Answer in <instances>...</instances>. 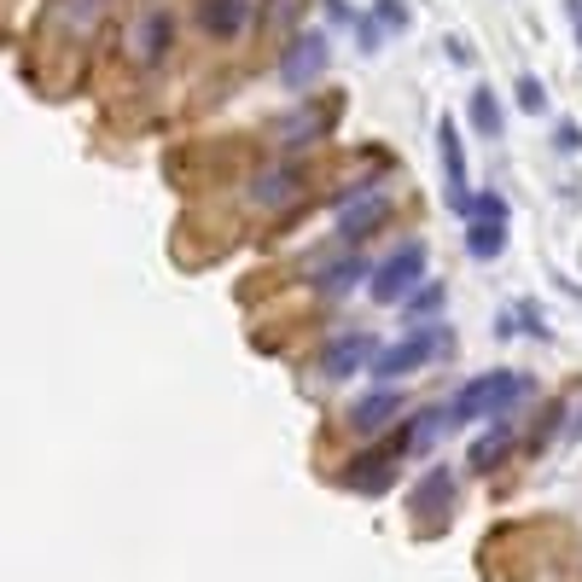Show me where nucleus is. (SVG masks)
I'll return each mask as SVG.
<instances>
[{
  "mask_svg": "<svg viewBox=\"0 0 582 582\" xmlns=\"http://www.w3.org/2000/svg\"><path fill=\"white\" fill-rule=\"evenodd\" d=\"M472 123H477V134H484V141H495V134H501V99H495L489 88L472 94Z\"/></svg>",
  "mask_w": 582,
  "mask_h": 582,
  "instance_id": "17",
  "label": "nucleus"
},
{
  "mask_svg": "<svg viewBox=\"0 0 582 582\" xmlns=\"http://www.w3.org/2000/svg\"><path fill=\"white\" fill-rule=\"evenodd\" d=\"M373 355H379V344H373V332H338L327 350H320V373H327V379H350V373H362Z\"/></svg>",
  "mask_w": 582,
  "mask_h": 582,
  "instance_id": "7",
  "label": "nucleus"
},
{
  "mask_svg": "<svg viewBox=\"0 0 582 582\" xmlns=\"http://www.w3.org/2000/svg\"><path fill=\"white\" fill-rule=\"evenodd\" d=\"M291 198H298V169H268V175H256V186H251L256 210H280Z\"/></svg>",
  "mask_w": 582,
  "mask_h": 582,
  "instance_id": "14",
  "label": "nucleus"
},
{
  "mask_svg": "<svg viewBox=\"0 0 582 582\" xmlns=\"http://www.w3.org/2000/svg\"><path fill=\"white\" fill-rule=\"evenodd\" d=\"M507 449H512V425H507V420H495V432L472 442V466H477V472L501 466V460H507Z\"/></svg>",
  "mask_w": 582,
  "mask_h": 582,
  "instance_id": "15",
  "label": "nucleus"
},
{
  "mask_svg": "<svg viewBox=\"0 0 582 582\" xmlns=\"http://www.w3.org/2000/svg\"><path fill=\"white\" fill-rule=\"evenodd\" d=\"M251 19V0H204L198 7V24L210 29V36H239Z\"/></svg>",
  "mask_w": 582,
  "mask_h": 582,
  "instance_id": "12",
  "label": "nucleus"
},
{
  "mask_svg": "<svg viewBox=\"0 0 582 582\" xmlns=\"http://www.w3.org/2000/svg\"><path fill=\"white\" fill-rule=\"evenodd\" d=\"M327 59H332V47H327L320 29H310V36H291L286 59H280V82H286V88H310V82L327 71Z\"/></svg>",
  "mask_w": 582,
  "mask_h": 582,
  "instance_id": "6",
  "label": "nucleus"
},
{
  "mask_svg": "<svg viewBox=\"0 0 582 582\" xmlns=\"http://www.w3.org/2000/svg\"><path fill=\"white\" fill-rule=\"evenodd\" d=\"M519 106H524V111H542V106H547V94H542V82H536V76H524V82H519Z\"/></svg>",
  "mask_w": 582,
  "mask_h": 582,
  "instance_id": "19",
  "label": "nucleus"
},
{
  "mask_svg": "<svg viewBox=\"0 0 582 582\" xmlns=\"http://www.w3.org/2000/svg\"><path fill=\"white\" fill-rule=\"evenodd\" d=\"M163 53H169V12L151 7L146 19H141V29H134V59H141V64H158Z\"/></svg>",
  "mask_w": 582,
  "mask_h": 582,
  "instance_id": "13",
  "label": "nucleus"
},
{
  "mask_svg": "<svg viewBox=\"0 0 582 582\" xmlns=\"http://www.w3.org/2000/svg\"><path fill=\"white\" fill-rule=\"evenodd\" d=\"M472 233H466V251L477 256V263H495V256L507 251V198L501 193H484L472 198Z\"/></svg>",
  "mask_w": 582,
  "mask_h": 582,
  "instance_id": "4",
  "label": "nucleus"
},
{
  "mask_svg": "<svg viewBox=\"0 0 582 582\" xmlns=\"http://www.w3.org/2000/svg\"><path fill=\"white\" fill-rule=\"evenodd\" d=\"M530 390L524 373H512V367H495V373H477V379H466L454 390V402L442 408L449 414V425H477V420H501L512 402H519Z\"/></svg>",
  "mask_w": 582,
  "mask_h": 582,
  "instance_id": "1",
  "label": "nucleus"
},
{
  "mask_svg": "<svg viewBox=\"0 0 582 582\" xmlns=\"http://www.w3.org/2000/svg\"><path fill=\"white\" fill-rule=\"evenodd\" d=\"M437 151H442V169H449V210L472 216V186H466V146H460V129L442 117L437 123Z\"/></svg>",
  "mask_w": 582,
  "mask_h": 582,
  "instance_id": "8",
  "label": "nucleus"
},
{
  "mask_svg": "<svg viewBox=\"0 0 582 582\" xmlns=\"http://www.w3.org/2000/svg\"><path fill=\"white\" fill-rule=\"evenodd\" d=\"M402 449H408V432H402V437H390V442H379V449H367L362 460H350L344 484H350L355 495H385V489H390V477H397Z\"/></svg>",
  "mask_w": 582,
  "mask_h": 582,
  "instance_id": "5",
  "label": "nucleus"
},
{
  "mask_svg": "<svg viewBox=\"0 0 582 582\" xmlns=\"http://www.w3.org/2000/svg\"><path fill=\"white\" fill-rule=\"evenodd\" d=\"M559 146H565V151H577V146H582V134H577L571 123H559Z\"/></svg>",
  "mask_w": 582,
  "mask_h": 582,
  "instance_id": "22",
  "label": "nucleus"
},
{
  "mask_svg": "<svg viewBox=\"0 0 582 582\" xmlns=\"http://www.w3.org/2000/svg\"><path fill=\"white\" fill-rule=\"evenodd\" d=\"M379 19H385L390 29H402V24H408V7H402V0H379Z\"/></svg>",
  "mask_w": 582,
  "mask_h": 582,
  "instance_id": "20",
  "label": "nucleus"
},
{
  "mask_svg": "<svg viewBox=\"0 0 582 582\" xmlns=\"http://www.w3.org/2000/svg\"><path fill=\"white\" fill-rule=\"evenodd\" d=\"M385 216H390V198L379 193V186H367L362 198H350V204H344V216H338V233H344L350 245H355V239H367Z\"/></svg>",
  "mask_w": 582,
  "mask_h": 582,
  "instance_id": "10",
  "label": "nucleus"
},
{
  "mask_svg": "<svg viewBox=\"0 0 582 582\" xmlns=\"http://www.w3.org/2000/svg\"><path fill=\"white\" fill-rule=\"evenodd\" d=\"M402 414V390H373V397H362L350 408V432H362V437H379L390 420Z\"/></svg>",
  "mask_w": 582,
  "mask_h": 582,
  "instance_id": "11",
  "label": "nucleus"
},
{
  "mask_svg": "<svg viewBox=\"0 0 582 582\" xmlns=\"http://www.w3.org/2000/svg\"><path fill=\"white\" fill-rule=\"evenodd\" d=\"M449 507H454V477H449V466H432L414 489H408V512H414V519H449Z\"/></svg>",
  "mask_w": 582,
  "mask_h": 582,
  "instance_id": "9",
  "label": "nucleus"
},
{
  "mask_svg": "<svg viewBox=\"0 0 582 582\" xmlns=\"http://www.w3.org/2000/svg\"><path fill=\"white\" fill-rule=\"evenodd\" d=\"M291 12H298V0H274V12H268V24H286Z\"/></svg>",
  "mask_w": 582,
  "mask_h": 582,
  "instance_id": "21",
  "label": "nucleus"
},
{
  "mask_svg": "<svg viewBox=\"0 0 582 582\" xmlns=\"http://www.w3.org/2000/svg\"><path fill=\"white\" fill-rule=\"evenodd\" d=\"M449 344V332H437V327H420V332H408L402 344H390V350H379L373 355V373L379 379H408V373H420L432 355Z\"/></svg>",
  "mask_w": 582,
  "mask_h": 582,
  "instance_id": "3",
  "label": "nucleus"
},
{
  "mask_svg": "<svg viewBox=\"0 0 582 582\" xmlns=\"http://www.w3.org/2000/svg\"><path fill=\"white\" fill-rule=\"evenodd\" d=\"M408 310H414V315H425V310H442V286H425V291H408Z\"/></svg>",
  "mask_w": 582,
  "mask_h": 582,
  "instance_id": "18",
  "label": "nucleus"
},
{
  "mask_svg": "<svg viewBox=\"0 0 582 582\" xmlns=\"http://www.w3.org/2000/svg\"><path fill=\"white\" fill-rule=\"evenodd\" d=\"M367 280H373V286H367V291H373V303H402L408 291L425 280V245H420V239H408V245L390 256V263L373 268Z\"/></svg>",
  "mask_w": 582,
  "mask_h": 582,
  "instance_id": "2",
  "label": "nucleus"
},
{
  "mask_svg": "<svg viewBox=\"0 0 582 582\" xmlns=\"http://www.w3.org/2000/svg\"><path fill=\"white\" fill-rule=\"evenodd\" d=\"M355 280H367V263H362V256H350V263H338V268L320 274V291H327V298H344Z\"/></svg>",
  "mask_w": 582,
  "mask_h": 582,
  "instance_id": "16",
  "label": "nucleus"
}]
</instances>
